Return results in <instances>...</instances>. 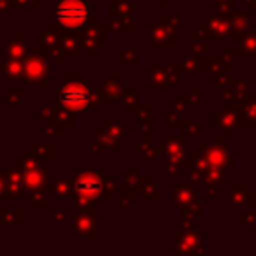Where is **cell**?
Listing matches in <instances>:
<instances>
[{
  "label": "cell",
  "mask_w": 256,
  "mask_h": 256,
  "mask_svg": "<svg viewBox=\"0 0 256 256\" xmlns=\"http://www.w3.org/2000/svg\"><path fill=\"white\" fill-rule=\"evenodd\" d=\"M90 18V8L82 0H60L54 6V20L65 28H81Z\"/></svg>",
  "instance_id": "cell-1"
},
{
  "label": "cell",
  "mask_w": 256,
  "mask_h": 256,
  "mask_svg": "<svg viewBox=\"0 0 256 256\" xmlns=\"http://www.w3.org/2000/svg\"><path fill=\"white\" fill-rule=\"evenodd\" d=\"M60 102L70 109H82L90 102V92L82 84H67L60 90Z\"/></svg>",
  "instance_id": "cell-2"
},
{
  "label": "cell",
  "mask_w": 256,
  "mask_h": 256,
  "mask_svg": "<svg viewBox=\"0 0 256 256\" xmlns=\"http://www.w3.org/2000/svg\"><path fill=\"white\" fill-rule=\"evenodd\" d=\"M78 190L79 193H88V195H98L102 190V182L93 174H84L78 179Z\"/></svg>",
  "instance_id": "cell-3"
},
{
  "label": "cell",
  "mask_w": 256,
  "mask_h": 256,
  "mask_svg": "<svg viewBox=\"0 0 256 256\" xmlns=\"http://www.w3.org/2000/svg\"><path fill=\"white\" fill-rule=\"evenodd\" d=\"M0 190H2V186H0Z\"/></svg>",
  "instance_id": "cell-4"
}]
</instances>
